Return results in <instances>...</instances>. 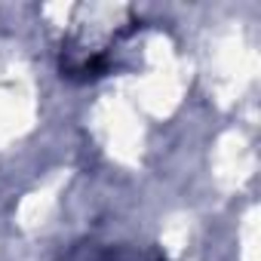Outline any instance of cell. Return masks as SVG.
Instances as JSON below:
<instances>
[{"label":"cell","instance_id":"1","mask_svg":"<svg viewBox=\"0 0 261 261\" xmlns=\"http://www.w3.org/2000/svg\"><path fill=\"white\" fill-rule=\"evenodd\" d=\"M71 258H80V261H145L142 252L136 249H123V246H101V249H89V255L83 258L77 249L71 252Z\"/></svg>","mask_w":261,"mask_h":261}]
</instances>
